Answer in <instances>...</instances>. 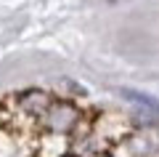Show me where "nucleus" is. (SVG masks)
I'll list each match as a JSON object with an SVG mask.
<instances>
[]
</instances>
